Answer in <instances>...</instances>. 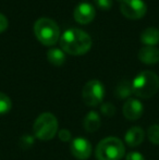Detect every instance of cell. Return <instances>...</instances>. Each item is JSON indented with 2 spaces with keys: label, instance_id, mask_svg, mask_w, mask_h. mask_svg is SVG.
Segmentation results:
<instances>
[{
  "label": "cell",
  "instance_id": "cell-18",
  "mask_svg": "<svg viewBox=\"0 0 159 160\" xmlns=\"http://www.w3.org/2000/svg\"><path fill=\"white\" fill-rule=\"evenodd\" d=\"M147 136L152 144L159 145V124H153L147 130Z\"/></svg>",
  "mask_w": 159,
  "mask_h": 160
},
{
  "label": "cell",
  "instance_id": "cell-22",
  "mask_svg": "<svg viewBox=\"0 0 159 160\" xmlns=\"http://www.w3.org/2000/svg\"><path fill=\"white\" fill-rule=\"evenodd\" d=\"M58 137L60 141L62 142H70L71 141V132L67 128H62V130L58 131Z\"/></svg>",
  "mask_w": 159,
  "mask_h": 160
},
{
  "label": "cell",
  "instance_id": "cell-9",
  "mask_svg": "<svg viewBox=\"0 0 159 160\" xmlns=\"http://www.w3.org/2000/svg\"><path fill=\"white\" fill-rule=\"evenodd\" d=\"M95 8L93 7V4L87 3V2H82V3L77 4V8L74 9V12H73L74 20L82 25H86V24L91 23L95 19Z\"/></svg>",
  "mask_w": 159,
  "mask_h": 160
},
{
  "label": "cell",
  "instance_id": "cell-23",
  "mask_svg": "<svg viewBox=\"0 0 159 160\" xmlns=\"http://www.w3.org/2000/svg\"><path fill=\"white\" fill-rule=\"evenodd\" d=\"M125 160H145V157L138 152H130L125 157Z\"/></svg>",
  "mask_w": 159,
  "mask_h": 160
},
{
  "label": "cell",
  "instance_id": "cell-19",
  "mask_svg": "<svg viewBox=\"0 0 159 160\" xmlns=\"http://www.w3.org/2000/svg\"><path fill=\"white\" fill-rule=\"evenodd\" d=\"M100 112L102 113V116L107 117V118H111L112 116H115L116 108L111 102H104L100 107Z\"/></svg>",
  "mask_w": 159,
  "mask_h": 160
},
{
  "label": "cell",
  "instance_id": "cell-10",
  "mask_svg": "<svg viewBox=\"0 0 159 160\" xmlns=\"http://www.w3.org/2000/svg\"><path fill=\"white\" fill-rule=\"evenodd\" d=\"M122 112H123L124 118H127V120L135 121V120H138V119L143 116L144 107H143V103L141 102L138 99L129 98V99H127V101H125L124 105H123Z\"/></svg>",
  "mask_w": 159,
  "mask_h": 160
},
{
  "label": "cell",
  "instance_id": "cell-17",
  "mask_svg": "<svg viewBox=\"0 0 159 160\" xmlns=\"http://www.w3.org/2000/svg\"><path fill=\"white\" fill-rule=\"evenodd\" d=\"M11 107H12V101L10 97L0 92V116L8 113L11 110Z\"/></svg>",
  "mask_w": 159,
  "mask_h": 160
},
{
  "label": "cell",
  "instance_id": "cell-7",
  "mask_svg": "<svg viewBox=\"0 0 159 160\" xmlns=\"http://www.w3.org/2000/svg\"><path fill=\"white\" fill-rule=\"evenodd\" d=\"M120 11L130 20H140L147 12V6L143 0H118Z\"/></svg>",
  "mask_w": 159,
  "mask_h": 160
},
{
  "label": "cell",
  "instance_id": "cell-8",
  "mask_svg": "<svg viewBox=\"0 0 159 160\" xmlns=\"http://www.w3.org/2000/svg\"><path fill=\"white\" fill-rule=\"evenodd\" d=\"M70 152L77 160H86L92 155V145L84 137H77L71 141Z\"/></svg>",
  "mask_w": 159,
  "mask_h": 160
},
{
  "label": "cell",
  "instance_id": "cell-4",
  "mask_svg": "<svg viewBox=\"0 0 159 160\" xmlns=\"http://www.w3.org/2000/svg\"><path fill=\"white\" fill-rule=\"evenodd\" d=\"M125 154L123 142L115 136H109L98 143L95 150L97 160H121Z\"/></svg>",
  "mask_w": 159,
  "mask_h": 160
},
{
  "label": "cell",
  "instance_id": "cell-21",
  "mask_svg": "<svg viewBox=\"0 0 159 160\" xmlns=\"http://www.w3.org/2000/svg\"><path fill=\"white\" fill-rule=\"evenodd\" d=\"M94 1H95V4L97 6L98 9L104 10V11L110 10L113 3L112 0H94Z\"/></svg>",
  "mask_w": 159,
  "mask_h": 160
},
{
  "label": "cell",
  "instance_id": "cell-14",
  "mask_svg": "<svg viewBox=\"0 0 159 160\" xmlns=\"http://www.w3.org/2000/svg\"><path fill=\"white\" fill-rule=\"evenodd\" d=\"M141 42L144 44L145 46L155 47L159 42V30L156 28H148L144 30L141 34Z\"/></svg>",
  "mask_w": 159,
  "mask_h": 160
},
{
  "label": "cell",
  "instance_id": "cell-20",
  "mask_svg": "<svg viewBox=\"0 0 159 160\" xmlns=\"http://www.w3.org/2000/svg\"><path fill=\"white\" fill-rule=\"evenodd\" d=\"M33 143H34V137L31 135H24L20 139V146L23 149H28L33 145Z\"/></svg>",
  "mask_w": 159,
  "mask_h": 160
},
{
  "label": "cell",
  "instance_id": "cell-12",
  "mask_svg": "<svg viewBox=\"0 0 159 160\" xmlns=\"http://www.w3.org/2000/svg\"><path fill=\"white\" fill-rule=\"evenodd\" d=\"M138 59L145 64H156L159 62V49L156 47L145 46L138 51Z\"/></svg>",
  "mask_w": 159,
  "mask_h": 160
},
{
  "label": "cell",
  "instance_id": "cell-15",
  "mask_svg": "<svg viewBox=\"0 0 159 160\" xmlns=\"http://www.w3.org/2000/svg\"><path fill=\"white\" fill-rule=\"evenodd\" d=\"M47 59L52 65L60 67L66 62V53L59 48H51L47 52Z\"/></svg>",
  "mask_w": 159,
  "mask_h": 160
},
{
  "label": "cell",
  "instance_id": "cell-24",
  "mask_svg": "<svg viewBox=\"0 0 159 160\" xmlns=\"http://www.w3.org/2000/svg\"><path fill=\"white\" fill-rule=\"evenodd\" d=\"M9 26V21L2 13H0V34L3 33L4 31L8 28Z\"/></svg>",
  "mask_w": 159,
  "mask_h": 160
},
{
  "label": "cell",
  "instance_id": "cell-1",
  "mask_svg": "<svg viewBox=\"0 0 159 160\" xmlns=\"http://www.w3.org/2000/svg\"><path fill=\"white\" fill-rule=\"evenodd\" d=\"M92 37L80 28H69L60 36V46L64 52L72 56H82L92 48Z\"/></svg>",
  "mask_w": 159,
  "mask_h": 160
},
{
  "label": "cell",
  "instance_id": "cell-11",
  "mask_svg": "<svg viewBox=\"0 0 159 160\" xmlns=\"http://www.w3.org/2000/svg\"><path fill=\"white\" fill-rule=\"evenodd\" d=\"M145 132L140 127H132L127 131L124 135V142L130 147H137L144 142Z\"/></svg>",
  "mask_w": 159,
  "mask_h": 160
},
{
  "label": "cell",
  "instance_id": "cell-2",
  "mask_svg": "<svg viewBox=\"0 0 159 160\" xmlns=\"http://www.w3.org/2000/svg\"><path fill=\"white\" fill-rule=\"evenodd\" d=\"M159 89V78L153 71H142L132 81V92L137 98H152Z\"/></svg>",
  "mask_w": 159,
  "mask_h": 160
},
{
  "label": "cell",
  "instance_id": "cell-16",
  "mask_svg": "<svg viewBox=\"0 0 159 160\" xmlns=\"http://www.w3.org/2000/svg\"><path fill=\"white\" fill-rule=\"evenodd\" d=\"M132 94V82L127 80L121 81L115 89V95L118 99H129Z\"/></svg>",
  "mask_w": 159,
  "mask_h": 160
},
{
  "label": "cell",
  "instance_id": "cell-5",
  "mask_svg": "<svg viewBox=\"0 0 159 160\" xmlns=\"http://www.w3.org/2000/svg\"><path fill=\"white\" fill-rule=\"evenodd\" d=\"M58 120L55 114L50 112H42L36 118L33 125V133L39 141L47 142L52 139L58 133Z\"/></svg>",
  "mask_w": 159,
  "mask_h": 160
},
{
  "label": "cell",
  "instance_id": "cell-13",
  "mask_svg": "<svg viewBox=\"0 0 159 160\" xmlns=\"http://www.w3.org/2000/svg\"><path fill=\"white\" fill-rule=\"evenodd\" d=\"M84 128L86 132L94 133L100 128L102 125V119L100 116L96 111H89L88 113L85 116L84 122H83Z\"/></svg>",
  "mask_w": 159,
  "mask_h": 160
},
{
  "label": "cell",
  "instance_id": "cell-3",
  "mask_svg": "<svg viewBox=\"0 0 159 160\" xmlns=\"http://www.w3.org/2000/svg\"><path fill=\"white\" fill-rule=\"evenodd\" d=\"M35 37L42 45L51 47L60 39V28L53 20L40 18L34 24Z\"/></svg>",
  "mask_w": 159,
  "mask_h": 160
},
{
  "label": "cell",
  "instance_id": "cell-6",
  "mask_svg": "<svg viewBox=\"0 0 159 160\" xmlns=\"http://www.w3.org/2000/svg\"><path fill=\"white\" fill-rule=\"evenodd\" d=\"M105 97V87L98 80H91L82 89V98L86 106L96 107L100 105Z\"/></svg>",
  "mask_w": 159,
  "mask_h": 160
}]
</instances>
